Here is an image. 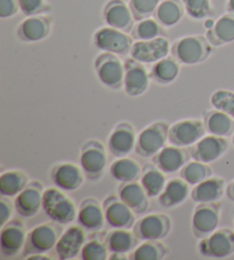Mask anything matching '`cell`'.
Here are the masks:
<instances>
[{
	"label": "cell",
	"instance_id": "35",
	"mask_svg": "<svg viewBox=\"0 0 234 260\" xmlns=\"http://www.w3.org/2000/svg\"><path fill=\"white\" fill-rule=\"evenodd\" d=\"M29 177L20 170H7L0 176V194L2 196L16 197L28 186Z\"/></svg>",
	"mask_w": 234,
	"mask_h": 260
},
{
	"label": "cell",
	"instance_id": "21",
	"mask_svg": "<svg viewBox=\"0 0 234 260\" xmlns=\"http://www.w3.org/2000/svg\"><path fill=\"white\" fill-rule=\"evenodd\" d=\"M190 158L191 154L187 148L170 145L165 146L158 154L153 156L152 162L163 172L172 174L181 171Z\"/></svg>",
	"mask_w": 234,
	"mask_h": 260
},
{
	"label": "cell",
	"instance_id": "30",
	"mask_svg": "<svg viewBox=\"0 0 234 260\" xmlns=\"http://www.w3.org/2000/svg\"><path fill=\"white\" fill-rule=\"evenodd\" d=\"M185 14V7L182 0H161L153 17L164 28H173L183 20Z\"/></svg>",
	"mask_w": 234,
	"mask_h": 260
},
{
	"label": "cell",
	"instance_id": "41",
	"mask_svg": "<svg viewBox=\"0 0 234 260\" xmlns=\"http://www.w3.org/2000/svg\"><path fill=\"white\" fill-rule=\"evenodd\" d=\"M109 252L110 251L105 242L93 239L85 242L82 252H80V258L83 260H105L107 259Z\"/></svg>",
	"mask_w": 234,
	"mask_h": 260
},
{
	"label": "cell",
	"instance_id": "48",
	"mask_svg": "<svg viewBox=\"0 0 234 260\" xmlns=\"http://www.w3.org/2000/svg\"><path fill=\"white\" fill-rule=\"evenodd\" d=\"M25 259H51V258L47 257V255L44 253H38V254H31V255H29V257H26Z\"/></svg>",
	"mask_w": 234,
	"mask_h": 260
},
{
	"label": "cell",
	"instance_id": "50",
	"mask_svg": "<svg viewBox=\"0 0 234 260\" xmlns=\"http://www.w3.org/2000/svg\"><path fill=\"white\" fill-rule=\"evenodd\" d=\"M232 142H233V145H234V133L232 134Z\"/></svg>",
	"mask_w": 234,
	"mask_h": 260
},
{
	"label": "cell",
	"instance_id": "12",
	"mask_svg": "<svg viewBox=\"0 0 234 260\" xmlns=\"http://www.w3.org/2000/svg\"><path fill=\"white\" fill-rule=\"evenodd\" d=\"M172 45L168 38L158 37L148 40H135L129 55L144 64L155 63L168 56Z\"/></svg>",
	"mask_w": 234,
	"mask_h": 260
},
{
	"label": "cell",
	"instance_id": "42",
	"mask_svg": "<svg viewBox=\"0 0 234 260\" xmlns=\"http://www.w3.org/2000/svg\"><path fill=\"white\" fill-rule=\"evenodd\" d=\"M161 0H129V7L135 20L139 21L151 17Z\"/></svg>",
	"mask_w": 234,
	"mask_h": 260
},
{
	"label": "cell",
	"instance_id": "9",
	"mask_svg": "<svg viewBox=\"0 0 234 260\" xmlns=\"http://www.w3.org/2000/svg\"><path fill=\"white\" fill-rule=\"evenodd\" d=\"M139 241H161L172 231V219L165 213H152L144 216L133 227Z\"/></svg>",
	"mask_w": 234,
	"mask_h": 260
},
{
	"label": "cell",
	"instance_id": "32",
	"mask_svg": "<svg viewBox=\"0 0 234 260\" xmlns=\"http://www.w3.org/2000/svg\"><path fill=\"white\" fill-rule=\"evenodd\" d=\"M181 63L172 56H166L155 63H153L150 70L151 79L160 85H168L174 83L179 76Z\"/></svg>",
	"mask_w": 234,
	"mask_h": 260
},
{
	"label": "cell",
	"instance_id": "3",
	"mask_svg": "<svg viewBox=\"0 0 234 260\" xmlns=\"http://www.w3.org/2000/svg\"><path fill=\"white\" fill-rule=\"evenodd\" d=\"M63 230L60 223L51 220L35 226L26 235V241L22 255L24 258L31 254L46 253L55 248L58 239H60Z\"/></svg>",
	"mask_w": 234,
	"mask_h": 260
},
{
	"label": "cell",
	"instance_id": "1",
	"mask_svg": "<svg viewBox=\"0 0 234 260\" xmlns=\"http://www.w3.org/2000/svg\"><path fill=\"white\" fill-rule=\"evenodd\" d=\"M213 52V45L206 36L190 35L172 45V55L183 66H197L205 62Z\"/></svg>",
	"mask_w": 234,
	"mask_h": 260
},
{
	"label": "cell",
	"instance_id": "22",
	"mask_svg": "<svg viewBox=\"0 0 234 260\" xmlns=\"http://www.w3.org/2000/svg\"><path fill=\"white\" fill-rule=\"evenodd\" d=\"M102 16L106 25L125 32H130L136 21L129 5L124 0H109L103 8Z\"/></svg>",
	"mask_w": 234,
	"mask_h": 260
},
{
	"label": "cell",
	"instance_id": "31",
	"mask_svg": "<svg viewBox=\"0 0 234 260\" xmlns=\"http://www.w3.org/2000/svg\"><path fill=\"white\" fill-rule=\"evenodd\" d=\"M207 133L217 137H229L234 133V118L223 111L214 109L207 111L204 116Z\"/></svg>",
	"mask_w": 234,
	"mask_h": 260
},
{
	"label": "cell",
	"instance_id": "26",
	"mask_svg": "<svg viewBox=\"0 0 234 260\" xmlns=\"http://www.w3.org/2000/svg\"><path fill=\"white\" fill-rule=\"evenodd\" d=\"M224 192H226L224 179L210 177L193 187L191 197L197 203H215L222 199Z\"/></svg>",
	"mask_w": 234,
	"mask_h": 260
},
{
	"label": "cell",
	"instance_id": "44",
	"mask_svg": "<svg viewBox=\"0 0 234 260\" xmlns=\"http://www.w3.org/2000/svg\"><path fill=\"white\" fill-rule=\"evenodd\" d=\"M19 0H0V17L2 19H11L19 13Z\"/></svg>",
	"mask_w": 234,
	"mask_h": 260
},
{
	"label": "cell",
	"instance_id": "4",
	"mask_svg": "<svg viewBox=\"0 0 234 260\" xmlns=\"http://www.w3.org/2000/svg\"><path fill=\"white\" fill-rule=\"evenodd\" d=\"M79 163L88 181L97 182L104 177L107 154L104 145L96 139H91L83 143L80 149Z\"/></svg>",
	"mask_w": 234,
	"mask_h": 260
},
{
	"label": "cell",
	"instance_id": "16",
	"mask_svg": "<svg viewBox=\"0 0 234 260\" xmlns=\"http://www.w3.org/2000/svg\"><path fill=\"white\" fill-rule=\"evenodd\" d=\"M137 134L135 127L128 122H120L112 129L107 139V149L114 157L128 156L136 146Z\"/></svg>",
	"mask_w": 234,
	"mask_h": 260
},
{
	"label": "cell",
	"instance_id": "23",
	"mask_svg": "<svg viewBox=\"0 0 234 260\" xmlns=\"http://www.w3.org/2000/svg\"><path fill=\"white\" fill-rule=\"evenodd\" d=\"M86 242V234L82 226H70L62 233L55 245V253L58 259L70 260L80 254Z\"/></svg>",
	"mask_w": 234,
	"mask_h": 260
},
{
	"label": "cell",
	"instance_id": "14",
	"mask_svg": "<svg viewBox=\"0 0 234 260\" xmlns=\"http://www.w3.org/2000/svg\"><path fill=\"white\" fill-rule=\"evenodd\" d=\"M228 141L226 138L209 134L202 137L194 145L188 147L191 158L199 162L210 164L223 157L228 150Z\"/></svg>",
	"mask_w": 234,
	"mask_h": 260
},
{
	"label": "cell",
	"instance_id": "19",
	"mask_svg": "<svg viewBox=\"0 0 234 260\" xmlns=\"http://www.w3.org/2000/svg\"><path fill=\"white\" fill-rule=\"evenodd\" d=\"M53 21L46 14L26 16L16 29V35L24 43H38L46 39L52 31Z\"/></svg>",
	"mask_w": 234,
	"mask_h": 260
},
{
	"label": "cell",
	"instance_id": "39",
	"mask_svg": "<svg viewBox=\"0 0 234 260\" xmlns=\"http://www.w3.org/2000/svg\"><path fill=\"white\" fill-rule=\"evenodd\" d=\"M187 16L192 20L201 21L213 14V4L210 0H182Z\"/></svg>",
	"mask_w": 234,
	"mask_h": 260
},
{
	"label": "cell",
	"instance_id": "47",
	"mask_svg": "<svg viewBox=\"0 0 234 260\" xmlns=\"http://www.w3.org/2000/svg\"><path fill=\"white\" fill-rule=\"evenodd\" d=\"M215 20L211 19V17H207V19L204 20V26L206 28V30H209L213 28V26L215 25Z\"/></svg>",
	"mask_w": 234,
	"mask_h": 260
},
{
	"label": "cell",
	"instance_id": "43",
	"mask_svg": "<svg viewBox=\"0 0 234 260\" xmlns=\"http://www.w3.org/2000/svg\"><path fill=\"white\" fill-rule=\"evenodd\" d=\"M20 10L25 16L46 14L51 11L47 0H19Z\"/></svg>",
	"mask_w": 234,
	"mask_h": 260
},
{
	"label": "cell",
	"instance_id": "45",
	"mask_svg": "<svg viewBox=\"0 0 234 260\" xmlns=\"http://www.w3.org/2000/svg\"><path fill=\"white\" fill-rule=\"evenodd\" d=\"M13 209H15V206L11 202L10 197L2 196V200H0V227L6 225L11 220Z\"/></svg>",
	"mask_w": 234,
	"mask_h": 260
},
{
	"label": "cell",
	"instance_id": "18",
	"mask_svg": "<svg viewBox=\"0 0 234 260\" xmlns=\"http://www.w3.org/2000/svg\"><path fill=\"white\" fill-rule=\"evenodd\" d=\"M24 223L20 219H13L2 227L0 232V250L6 257H14L23 250L26 241Z\"/></svg>",
	"mask_w": 234,
	"mask_h": 260
},
{
	"label": "cell",
	"instance_id": "29",
	"mask_svg": "<svg viewBox=\"0 0 234 260\" xmlns=\"http://www.w3.org/2000/svg\"><path fill=\"white\" fill-rule=\"evenodd\" d=\"M206 37L213 46H224L234 42V14L225 13L216 20L213 28L206 31Z\"/></svg>",
	"mask_w": 234,
	"mask_h": 260
},
{
	"label": "cell",
	"instance_id": "24",
	"mask_svg": "<svg viewBox=\"0 0 234 260\" xmlns=\"http://www.w3.org/2000/svg\"><path fill=\"white\" fill-rule=\"evenodd\" d=\"M76 220L87 232H97L102 230L105 222L103 205H101L95 197H87L79 205Z\"/></svg>",
	"mask_w": 234,
	"mask_h": 260
},
{
	"label": "cell",
	"instance_id": "10",
	"mask_svg": "<svg viewBox=\"0 0 234 260\" xmlns=\"http://www.w3.org/2000/svg\"><path fill=\"white\" fill-rule=\"evenodd\" d=\"M220 206L215 203H198L191 219V230L197 239H204L218 228Z\"/></svg>",
	"mask_w": 234,
	"mask_h": 260
},
{
	"label": "cell",
	"instance_id": "25",
	"mask_svg": "<svg viewBox=\"0 0 234 260\" xmlns=\"http://www.w3.org/2000/svg\"><path fill=\"white\" fill-rule=\"evenodd\" d=\"M118 196L136 214L146 212L150 205V197L146 194L142 183L136 181L121 182L118 187Z\"/></svg>",
	"mask_w": 234,
	"mask_h": 260
},
{
	"label": "cell",
	"instance_id": "37",
	"mask_svg": "<svg viewBox=\"0 0 234 260\" xmlns=\"http://www.w3.org/2000/svg\"><path fill=\"white\" fill-rule=\"evenodd\" d=\"M168 250L160 241H143L130 253L132 260H161L166 257Z\"/></svg>",
	"mask_w": 234,
	"mask_h": 260
},
{
	"label": "cell",
	"instance_id": "6",
	"mask_svg": "<svg viewBox=\"0 0 234 260\" xmlns=\"http://www.w3.org/2000/svg\"><path fill=\"white\" fill-rule=\"evenodd\" d=\"M169 126L170 125L166 122L159 120L144 127L137 134L136 146H135L137 154L144 158H152L158 154L168 141Z\"/></svg>",
	"mask_w": 234,
	"mask_h": 260
},
{
	"label": "cell",
	"instance_id": "33",
	"mask_svg": "<svg viewBox=\"0 0 234 260\" xmlns=\"http://www.w3.org/2000/svg\"><path fill=\"white\" fill-rule=\"evenodd\" d=\"M165 174L155 164L144 165L139 182L142 183L148 197H157L163 192L167 183Z\"/></svg>",
	"mask_w": 234,
	"mask_h": 260
},
{
	"label": "cell",
	"instance_id": "11",
	"mask_svg": "<svg viewBox=\"0 0 234 260\" xmlns=\"http://www.w3.org/2000/svg\"><path fill=\"white\" fill-rule=\"evenodd\" d=\"M204 120L182 119L169 126L168 142L170 145L188 148L206 136Z\"/></svg>",
	"mask_w": 234,
	"mask_h": 260
},
{
	"label": "cell",
	"instance_id": "28",
	"mask_svg": "<svg viewBox=\"0 0 234 260\" xmlns=\"http://www.w3.org/2000/svg\"><path fill=\"white\" fill-rule=\"evenodd\" d=\"M188 186L190 185L181 177L170 179L166 183L163 192L158 196L160 205L166 209H170L183 204L190 194Z\"/></svg>",
	"mask_w": 234,
	"mask_h": 260
},
{
	"label": "cell",
	"instance_id": "2",
	"mask_svg": "<svg viewBox=\"0 0 234 260\" xmlns=\"http://www.w3.org/2000/svg\"><path fill=\"white\" fill-rule=\"evenodd\" d=\"M43 210L51 220L60 225H67L76 219L78 209L64 190L57 187L45 189L43 196Z\"/></svg>",
	"mask_w": 234,
	"mask_h": 260
},
{
	"label": "cell",
	"instance_id": "7",
	"mask_svg": "<svg viewBox=\"0 0 234 260\" xmlns=\"http://www.w3.org/2000/svg\"><path fill=\"white\" fill-rule=\"evenodd\" d=\"M93 44L101 52L127 55L133 47L134 39L128 32L105 25L95 31L93 36Z\"/></svg>",
	"mask_w": 234,
	"mask_h": 260
},
{
	"label": "cell",
	"instance_id": "38",
	"mask_svg": "<svg viewBox=\"0 0 234 260\" xmlns=\"http://www.w3.org/2000/svg\"><path fill=\"white\" fill-rule=\"evenodd\" d=\"M213 169L209 167V164L193 159L184 165L183 169L179 171V177L190 186H196L206 179L213 177Z\"/></svg>",
	"mask_w": 234,
	"mask_h": 260
},
{
	"label": "cell",
	"instance_id": "17",
	"mask_svg": "<svg viewBox=\"0 0 234 260\" xmlns=\"http://www.w3.org/2000/svg\"><path fill=\"white\" fill-rule=\"evenodd\" d=\"M44 186L38 180L30 181L23 190L15 197V211L22 218H32L43 209Z\"/></svg>",
	"mask_w": 234,
	"mask_h": 260
},
{
	"label": "cell",
	"instance_id": "8",
	"mask_svg": "<svg viewBox=\"0 0 234 260\" xmlns=\"http://www.w3.org/2000/svg\"><path fill=\"white\" fill-rule=\"evenodd\" d=\"M200 254L207 258L224 259L234 253V231L217 228L210 235L201 239L198 244Z\"/></svg>",
	"mask_w": 234,
	"mask_h": 260
},
{
	"label": "cell",
	"instance_id": "5",
	"mask_svg": "<svg viewBox=\"0 0 234 260\" xmlns=\"http://www.w3.org/2000/svg\"><path fill=\"white\" fill-rule=\"evenodd\" d=\"M94 67L98 80L105 87L113 91L124 88L125 62L121 61L118 55L103 52L96 56Z\"/></svg>",
	"mask_w": 234,
	"mask_h": 260
},
{
	"label": "cell",
	"instance_id": "13",
	"mask_svg": "<svg viewBox=\"0 0 234 260\" xmlns=\"http://www.w3.org/2000/svg\"><path fill=\"white\" fill-rule=\"evenodd\" d=\"M124 89L128 96L137 98L145 93L150 86L151 76L145 64L133 57L125 60Z\"/></svg>",
	"mask_w": 234,
	"mask_h": 260
},
{
	"label": "cell",
	"instance_id": "15",
	"mask_svg": "<svg viewBox=\"0 0 234 260\" xmlns=\"http://www.w3.org/2000/svg\"><path fill=\"white\" fill-rule=\"evenodd\" d=\"M105 221L111 228H133L136 219L135 213L119 196L110 195L103 202Z\"/></svg>",
	"mask_w": 234,
	"mask_h": 260
},
{
	"label": "cell",
	"instance_id": "27",
	"mask_svg": "<svg viewBox=\"0 0 234 260\" xmlns=\"http://www.w3.org/2000/svg\"><path fill=\"white\" fill-rule=\"evenodd\" d=\"M138 241L134 231H129L127 228H112L104 239L110 252L119 254L129 253L136 248Z\"/></svg>",
	"mask_w": 234,
	"mask_h": 260
},
{
	"label": "cell",
	"instance_id": "20",
	"mask_svg": "<svg viewBox=\"0 0 234 260\" xmlns=\"http://www.w3.org/2000/svg\"><path fill=\"white\" fill-rule=\"evenodd\" d=\"M51 178L55 187L64 191H74L83 186L86 177L80 165L62 162L52 168Z\"/></svg>",
	"mask_w": 234,
	"mask_h": 260
},
{
	"label": "cell",
	"instance_id": "49",
	"mask_svg": "<svg viewBox=\"0 0 234 260\" xmlns=\"http://www.w3.org/2000/svg\"><path fill=\"white\" fill-rule=\"evenodd\" d=\"M226 11L234 14V0H227L226 2Z\"/></svg>",
	"mask_w": 234,
	"mask_h": 260
},
{
	"label": "cell",
	"instance_id": "34",
	"mask_svg": "<svg viewBox=\"0 0 234 260\" xmlns=\"http://www.w3.org/2000/svg\"><path fill=\"white\" fill-rule=\"evenodd\" d=\"M110 174L114 180L121 182L136 181L142 176V168L136 160L127 157L116 158L110 167Z\"/></svg>",
	"mask_w": 234,
	"mask_h": 260
},
{
	"label": "cell",
	"instance_id": "46",
	"mask_svg": "<svg viewBox=\"0 0 234 260\" xmlns=\"http://www.w3.org/2000/svg\"><path fill=\"white\" fill-rule=\"evenodd\" d=\"M226 196L229 201L234 202V180L229 182L226 187Z\"/></svg>",
	"mask_w": 234,
	"mask_h": 260
},
{
	"label": "cell",
	"instance_id": "40",
	"mask_svg": "<svg viewBox=\"0 0 234 260\" xmlns=\"http://www.w3.org/2000/svg\"><path fill=\"white\" fill-rule=\"evenodd\" d=\"M210 105L234 118V92L229 89H216L210 96Z\"/></svg>",
	"mask_w": 234,
	"mask_h": 260
},
{
	"label": "cell",
	"instance_id": "36",
	"mask_svg": "<svg viewBox=\"0 0 234 260\" xmlns=\"http://www.w3.org/2000/svg\"><path fill=\"white\" fill-rule=\"evenodd\" d=\"M130 36L134 40H148L158 37H166V31L154 17H147L136 21L133 29L130 30Z\"/></svg>",
	"mask_w": 234,
	"mask_h": 260
}]
</instances>
